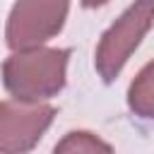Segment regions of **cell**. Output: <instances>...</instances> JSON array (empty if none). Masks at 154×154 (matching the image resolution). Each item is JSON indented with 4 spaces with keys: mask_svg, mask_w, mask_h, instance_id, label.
I'll return each instance as SVG.
<instances>
[{
    "mask_svg": "<svg viewBox=\"0 0 154 154\" xmlns=\"http://www.w3.org/2000/svg\"><path fill=\"white\" fill-rule=\"evenodd\" d=\"M67 48L17 51L2 63V84L14 101L43 103L63 91L67 77Z\"/></svg>",
    "mask_w": 154,
    "mask_h": 154,
    "instance_id": "cell-1",
    "label": "cell"
},
{
    "mask_svg": "<svg viewBox=\"0 0 154 154\" xmlns=\"http://www.w3.org/2000/svg\"><path fill=\"white\" fill-rule=\"evenodd\" d=\"M154 24V0H135L101 36L96 46V72L111 84Z\"/></svg>",
    "mask_w": 154,
    "mask_h": 154,
    "instance_id": "cell-2",
    "label": "cell"
},
{
    "mask_svg": "<svg viewBox=\"0 0 154 154\" xmlns=\"http://www.w3.org/2000/svg\"><path fill=\"white\" fill-rule=\"evenodd\" d=\"M67 10L70 0H17L5 24V41L12 53L41 48L48 38L58 36Z\"/></svg>",
    "mask_w": 154,
    "mask_h": 154,
    "instance_id": "cell-3",
    "label": "cell"
},
{
    "mask_svg": "<svg viewBox=\"0 0 154 154\" xmlns=\"http://www.w3.org/2000/svg\"><path fill=\"white\" fill-rule=\"evenodd\" d=\"M55 108L51 103H24L0 101V154H26L31 152L43 132L51 128Z\"/></svg>",
    "mask_w": 154,
    "mask_h": 154,
    "instance_id": "cell-4",
    "label": "cell"
},
{
    "mask_svg": "<svg viewBox=\"0 0 154 154\" xmlns=\"http://www.w3.org/2000/svg\"><path fill=\"white\" fill-rule=\"evenodd\" d=\"M128 106L142 120H154V60L147 63L128 89Z\"/></svg>",
    "mask_w": 154,
    "mask_h": 154,
    "instance_id": "cell-5",
    "label": "cell"
},
{
    "mask_svg": "<svg viewBox=\"0 0 154 154\" xmlns=\"http://www.w3.org/2000/svg\"><path fill=\"white\" fill-rule=\"evenodd\" d=\"M53 154H113L111 144L87 130H72L60 137Z\"/></svg>",
    "mask_w": 154,
    "mask_h": 154,
    "instance_id": "cell-6",
    "label": "cell"
},
{
    "mask_svg": "<svg viewBox=\"0 0 154 154\" xmlns=\"http://www.w3.org/2000/svg\"><path fill=\"white\" fill-rule=\"evenodd\" d=\"M84 7H101V5H106L108 0H79Z\"/></svg>",
    "mask_w": 154,
    "mask_h": 154,
    "instance_id": "cell-7",
    "label": "cell"
}]
</instances>
